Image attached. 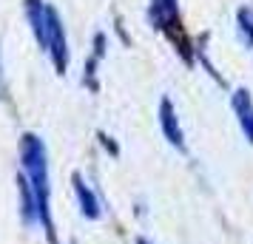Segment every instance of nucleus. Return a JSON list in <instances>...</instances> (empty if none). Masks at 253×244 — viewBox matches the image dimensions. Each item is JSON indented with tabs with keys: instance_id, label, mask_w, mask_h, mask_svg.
Here are the masks:
<instances>
[{
	"instance_id": "obj_8",
	"label": "nucleus",
	"mask_w": 253,
	"mask_h": 244,
	"mask_svg": "<svg viewBox=\"0 0 253 244\" xmlns=\"http://www.w3.org/2000/svg\"><path fill=\"white\" fill-rule=\"evenodd\" d=\"M3 91H6V85H3V74H0V97H6Z\"/></svg>"
},
{
	"instance_id": "obj_7",
	"label": "nucleus",
	"mask_w": 253,
	"mask_h": 244,
	"mask_svg": "<svg viewBox=\"0 0 253 244\" xmlns=\"http://www.w3.org/2000/svg\"><path fill=\"white\" fill-rule=\"evenodd\" d=\"M74 182H77V196H80V205H83V210H85L88 216H97V202H94L91 190H88V187L83 185V179H80V176H77Z\"/></svg>"
},
{
	"instance_id": "obj_1",
	"label": "nucleus",
	"mask_w": 253,
	"mask_h": 244,
	"mask_svg": "<svg viewBox=\"0 0 253 244\" xmlns=\"http://www.w3.org/2000/svg\"><path fill=\"white\" fill-rule=\"evenodd\" d=\"M26 17L32 23L37 43L48 51L54 69L63 74L69 66V43H66V32H63V20H60L57 9L48 6L46 0H26Z\"/></svg>"
},
{
	"instance_id": "obj_4",
	"label": "nucleus",
	"mask_w": 253,
	"mask_h": 244,
	"mask_svg": "<svg viewBox=\"0 0 253 244\" xmlns=\"http://www.w3.org/2000/svg\"><path fill=\"white\" fill-rule=\"evenodd\" d=\"M230 105H233V111H236V116H239L245 137L253 142V100H251V94L245 91V88H239V91L233 94Z\"/></svg>"
},
{
	"instance_id": "obj_5",
	"label": "nucleus",
	"mask_w": 253,
	"mask_h": 244,
	"mask_svg": "<svg viewBox=\"0 0 253 244\" xmlns=\"http://www.w3.org/2000/svg\"><path fill=\"white\" fill-rule=\"evenodd\" d=\"M160 125H162V134H165L176 148H182V131L176 125V114H173L171 100H162V105H160Z\"/></svg>"
},
{
	"instance_id": "obj_3",
	"label": "nucleus",
	"mask_w": 253,
	"mask_h": 244,
	"mask_svg": "<svg viewBox=\"0 0 253 244\" xmlns=\"http://www.w3.org/2000/svg\"><path fill=\"white\" fill-rule=\"evenodd\" d=\"M151 23L157 29H171L179 23V6L176 0H154L151 3Z\"/></svg>"
},
{
	"instance_id": "obj_2",
	"label": "nucleus",
	"mask_w": 253,
	"mask_h": 244,
	"mask_svg": "<svg viewBox=\"0 0 253 244\" xmlns=\"http://www.w3.org/2000/svg\"><path fill=\"white\" fill-rule=\"evenodd\" d=\"M20 159H23L29 187L35 193L37 213H40L43 224L51 230V221H48V168H46V148H43V142L37 137H32V134H26L23 142H20Z\"/></svg>"
},
{
	"instance_id": "obj_6",
	"label": "nucleus",
	"mask_w": 253,
	"mask_h": 244,
	"mask_svg": "<svg viewBox=\"0 0 253 244\" xmlns=\"http://www.w3.org/2000/svg\"><path fill=\"white\" fill-rule=\"evenodd\" d=\"M236 23H239V32H242V37H245V43L253 48V9H251V6L239 9V14H236Z\"/></svg>"
}]
</instances>
